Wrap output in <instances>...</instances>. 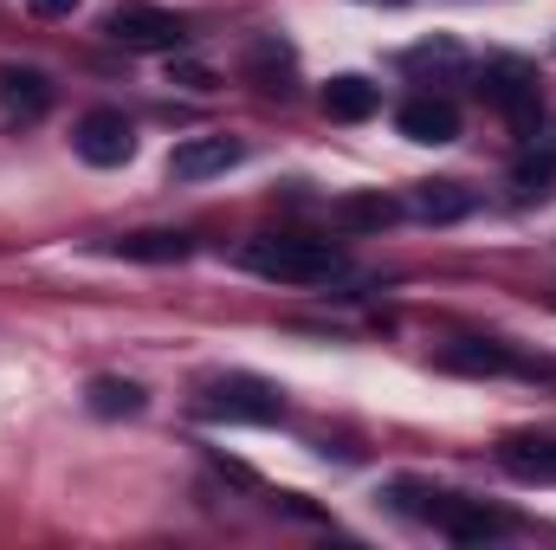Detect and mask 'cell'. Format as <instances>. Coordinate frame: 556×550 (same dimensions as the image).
I'll return each instance as SVG.
<instances>
[{
	"mask_svg": "<svg viewBox=\"0 0 556 550\" xmlns=\"http://www.w3.org/2000/svg\"><path fill=\"white\" fill-rule=\"evenodd\" d=\"M240 266L278 285H317V278L343 273V253L330 240H311V234H260L240 247Z\"/></svg>",
	"mask_w": 556,
	"mask_h": 550,
	"instance_id": "obj_1",
	"label": "cell"
},
{
	"mask_svg": "<svg viewBox=\"0 0 556 550\" xmlns=\"http://www.w3.org/2000/svg\"><path fill=\"white\" fill-rule=\"evenodd\" d=\"M201 414L207 421H247V427H273L285 414V396L260 376H220L201 389Z\"/></svg>",
	"mask_w": 556,
	"mask_h": 550,
	"instance_id": "obj_2",
	"label": "cell"
},
{
	"mask_svg": "<svg viewBox=\"0 0 556 550\" xmlns=\"http://www.w3.org/2000/svg\"><path fill=\"white\" fill-rule=\"evenodd\" d=\"M104 33H111L124 52H175V46L188 39L181 13H168V7H149V0H124V7L104 20Z\"/></svg>",
	"mask_w": 556,
	"mask_h": 550,
	"instance_id": "obj_3",
	"label": "cell"
},
{
	"mask_svg": "<svg viewBox=\"0 0 556 550\" xmlns=\"http://www.w3.org/2000/svg\"><path fill=\"white\" fill-rule=\"evenodd\" d=\"M427 525L446 532L453 545H485V538H505V532H511V512H498V505H485V499L433 492V499H427Z\"/></svg>",
	"mask_w": 556,
	"mask_h": 550,
	"instance_id": "obj_4",
	"label": "cell"
},
{
	"mask_svg": "<svg viewBox=\"0 0 556 550\" xmlns=\"http://www.w3.org/2000/svg\"><path fill=\"white\" fill-rule=\"evenodd\" d=\"M72 149H78L91 168H124V162L137 155V130H130V117H124V111L98 104V111H85V117H78Z\"/></svg>",
	"mask_w": 556,
	"mask_h": 550,
	"instance_id": "obj_5",
	"label": "cell"
},
{
	"mask_svg": "<svg viewBox=\"0 0 556 550\" xmlns=\"http://www.w3.org/2000/svg\"><path fill=\"white\" fill-rule=\"evenodd\" d=\"M479 98H485L492 111H505L518 130L538 124V72H531L525 59H492L485 78H479Z\"/></svg>",
	"mask_w": 556,
	"mask_h": 550,
	"instance_id": "obj_6",
	"label": "cell"
},
{
	"mask_svg": "<svg viewBox=\"0 0 556 550\" xmlns=\"http://www.w3.org/2000/svg\"><path fill=\"white\" fill-rule=\"evenodd\" d=\"M52 111V78L33 65H0V130H33Z\"/></svg>",
	"mask_w": 556,
	"mask_h": 550,
	"instance_id": "obj_7",
	"label": "cell"
},
{
	"mask_svg": "<svg viewBox=\"0 0 556 550\" xmlns=\"http://www.w3.org/2000/svg\"><path fill=\"white\" fill-rule=\"evenodd\" d=\"M240 162H247V142L240 137H188V142H175L168 175L175 182H207V175H227Z\"/></svg>",
	"mask_w": 556,
	"mask_h": 550,
	"instance_id": "obj_8",
	"label": "cell"
},
{
	"mask_svg": "<svg viewBox=\"0 0 556 550\" xmlns=\"http://www.w3.org/2000/svg\"><path fill=\"white\" fill-rule=\"evenodd\" d=\"M395 130L408 142H433V149H440V142L459 137V111H453L446 98H408V104L395 111Z\"/></svg>",
	"mask_w": 556,
	"mask_h": 550,
	"instance_id": "obj_9",
	"label": "cell"
},
{
	"mask_svg": "<svg viewBox=\"0 0 556 550\" xmlns=\"http://www.w3.org/2000/svg\"><path fill=\"white\" fill-rule=\"evenodd\" d=\"M472 208H479V195H472V188H459V182H420L415 195H408V214H415V221H433V227L466 221Z\"/></svg>",
	"mask_w": 556,
	"mask_h": 550,
	"instance_id": "obj_10",
	"label": "cell"
},
{
	"mask_svg": "<svg viewBox=\"0 0 556 550\" xmlns=\"http://www.w3.org/2000/svg\"><path fill=\"white\" fill-rule=\"evenodd\" d=\"M498 466H505L511 479H538V486H551L556 479V440H544V434H511V440L498 447Z\"/></svg>",
	"mask_w": 556,
	"mask_h": 550,
	"instance_id": "obj_11",
	"label": "cell"
},
{
	"mask_svg": "<svg viewBox=\"0 0 556 550\" xmlns=\"http://www.w3.org/2000/svg\"><path fill=\"white\" fill-rule=\"evenodd\" d=\"M111 253L117 260H137V266H181L194 253V240L188 234H168V227H149V234H124Z\"/></svg>",
	"mask_w": 556,
	"mask_h": 550,
	"instance_id": "obj_12",
	"label": "cell"
},
{
	"mask_svg": "<svg viewBox=\"0 0 556 550\" xmlns=\"http://www.w3.org/2000/svg\"><path fill=\"white\" fill-rule=\"evenodd\" d=\"M376 104H382V91L363 72H343L324 85V117H337V124H363V117H376Z\"/></svg>",
	"mask_w": 556,
	"mask_h": 550,
	"instance_id": "obj_13",
	"label": "cell"
},
{
	"mask_svg": "<svg viewBox=\"0 0 556 550\" xmlns=\"http://www.w3.org/2000/svg\"><path fill=\"white\" fill-rule=\"evenodd\" d=\"M85 409L98 414V421H130V414L149 409V396H142V383H130V376H91Z\"/></svg>",
	"mask_w": 556,
	"mask_h": 550,
	"instance_id": "obj_14",
	"label": "cell"
},
{
	"mask_svg": "<svg viewBox=\"0 0 556 550\" xmlns=\"http://www.w3.org/2000/svg\"><path fill=\"white\" fill-rule=\"evenodd\" d=\"M395 214H402V208H395L389 195H343V201L330 208V221H337V227H389Z\"/></svg>",
	"mask_w": 556,
	"mask_h": 550,
	"instance_id": "obj_15",
	"label": "cell"
},
{
	"mask_svg": "<svg viewBox=\"0 0 556 550\" xmlns=\"http://www.w3.org/2000/svg\"><path fill=\"white\" fill-rule=\"evenodd\" d=\"M440 363L459 370V376H505V370H518V363H511L505 350H492V343H453Z\"/></svg>",
	"mask_w": 556,
	"mask_h": 550,
	"instance_id": "obj_16",
	"label": "cell"
},
{
	"mask_svg": "<svg viewBox=\"0 0 556 550\" xmlns=\"http://www.w3.org/2000/svg\"><path fill=\"white\" fill-rule=\"evenodd\" d=\"M511 182H518L525 195H544V188L556 182V155H551V149H525V155H518V168H511Z\"/></svg>",
	"mask_w": 556,
	"mask_h": 550,
	"instance_id": "obj_17",
	"label": "cell"
},
{
	"mask_svg": "<svg viewBox=\"0 0 556 550\" xmlns=\"http://www.w3.org/2000/svg\"><path fill=\"white\" fill-rule=\"evenodd\" d=\"M247 65H253V78H260V85H266V91H285V85H278V78H285V72H291V52H285V46H278V39H266V46H253V59H247Z\"/></svg>",
	"mask_w": 556,
	"mask_h": 550,
	"instance_id": "obj_18",
	"label": "cell"
},
{
	"mask_svg": "<svg viewBox=\"0 0 556 550\" xmlns=\"http://www.w3.org/2000/svg\"><path fill=\"white\" fill-rule=\"evenodd\" d=\"M408 65H459V46H446V39H440V46H415Z\"/></svg>",
	"mask_w": 556,
	"mask_h": 550,
	"instance_id": "obj_19",
	"label": "cell"
},
{
	"mask_svg": "<svg viewBox=\"0 0 556 550\" xmlns=\"http://www.w3.org/2000/svg\"><path fill=\"white\" fill-rule=\"evenodd\" d=\"M26 7H33L39 20H72V13H78L85 0H26Z\"/></svg>",
	"mask_w": 556,
	"mask_h": 550,
	"instance_id": "obj_20",
	"label": "cell"
}]
</instances>
